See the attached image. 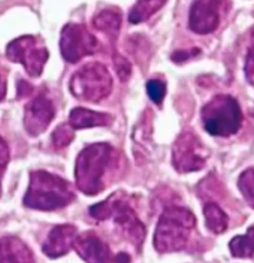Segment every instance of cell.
I'll return each instance as SVG.
<instances>
[{"label": "cell", "mask_w": 254, "mask_h": 263, "mask_svg": "<svg viewBox=\"0 0 254 263\" xmlns=\"http://www.w3.org/2000/svg\"><path fill=\"white\" fill-rule=\"evenodd\" d=\"M120 154L108 143H95L83 148L75 167L77 186L87 196L101 193L120 167Z\"/></svg>", "instance_id": "cell-1"}, {"label": "cell", "mask_w": 254, "mask_h": 263, "mask_svg": "<svg viewBox=\"0 0 254 263\" xmlns=\"http://www.w3.org/2000/svg\"><path fill=\"white\" fill-rule=\"evenodd\" d=\"M74 199L75 193L71 182L46 171H36L30 174L23 203L32 210L50 212L63 209Z\"/></svg>", "instance_id": "cell-2"}, {"label": "cell", "mask_w": 254, "mask_h": 263, "mask_svg": "<svg viewBox=\"0 0 254 263\" xmlns=\"http://www.w3.org/2000/svg\"><path fill=\"white\" fill-rule=\"evenodd\" d=\"M196 226V216L189 209L171 205L164 210L154 233V247L160 253L184 249L190 231Z\"/></svg>", "instance_id": "cell-3"}, {"label": "cell", "mask_w": 254, "mask_h": 263, "mask_svg": "<svg viewBox=\"0 0 254 263\" xmlns=\"http://www.w3.org/2000/svg\"><path fill=\"white\" fill-rule=\"evenodd\" d=\"M90 214L97 220L112 218L134 247L139 248L142 246L146 234L145 227L123 194L114 193L105 200L92 205Z\"/></svg>", "instance_id": "cell-4"}, {"label": "cell", "mask_w": 254, "mask_h": 263, "mask_svg": "<svg viewBox=\"0 0 254 263\" xmlns=\"http://www.w3.org/2000/svg\"><path fill=\"white\" fill-rule=\"evenodd\" d=\"M201 118L204 129L215 137L228 138L242 125V112L238 100L227 94L215 96L203 107Z\"/></svg>", "instance_id": "cell-5"}, {"label": "cell", "mask_w": 254, "mask_h": 263, "mask_svg": "<svg viewBox=\"0 0 254 263\" xmlns=\"http://www.w3.org/2000/svg\"><path fill=\"white\" fill-rule=\"evenodd\" d=\"M69 86L75 98L89 103H98L110 96L112 77L103 64L92 62L80 67L73 74Z\"/></svg>", "instance_id": "cell-6"}, {"label": "cell", "mask_w": 254, "mask_h": 263, "mask_svg": "<svg viewBox=\"0 0 254 263\" xmlns=\"http://www.w3.org/2000/svg\"><path fill=\"white\" fill-rule=\"evenodd\" d=\"M6 56L10 61L23 66L30 77L38 78L49 59V52L37 37L25 35L7 45Z\"/></svg>", "instance_id": "cell-7"}, {"label": "cell", "mask_w": 254, "mask_h": 263, "mask_svg": "<svg viewBox=\"0 0 254 263\" xmlns=\"http://www.w3.org/2000/svg\"><path fill=\"white\" fill-rule=\"evenodd\" d=\"M208 157V149L193 132H182L175 141L172 164L178 173L187 174L203 170Z\"/></svg>", "instance_id": "cell-8"}, {"label": "cell", "mask_w": 254, "mask_h": 263, "mask_svg": "<svg viewBox=\"0 0 254 263\" xmlns=\"http://www.w3.org/2000/svg\"><path fill=\"white\" fill-rule=\"evenodd\" d=\"M60 49L67 62L77 63L96 53L99 50V42L86 26L71 22L64 26L61 32Z\"/></svg>", "instance_id": "cell-9"}, {"label": "cell", "mask_w": 254, "mask_h": 263, "mask_svg": "<svg viewBox=\"0 0 254 263\" xmlns=\"http://www.w3.org/2000/svg\"><path fill=\"white\" fill-rule=\"evenodd\" d=\"M56 115V108L46 93L41 92L29 101L24 109V127L32 137L47 130Z\"/></svg>", "instance_id": "cell-10"}, {"label": "cell", "mask_w": 254, "mask_h": 263, "mask_svg": "<svg viewBox=\"0 0 254 263\" xmlns=\"http://www.w3.org/2000/svg\"><path fill=\"white\" fill-rule=\"evenodd\" d=\"M219 1H195L189 13V28L193 32L206 35L214 32L220 25L221 13Z\"/></svg>", "instance_id": "cell-11"}, {"label": "cell", "mask_w": 254, "mask_h": 263, "mask_svg": "<svg viewBox=\"0 0 254 263\" xmlns=\"http://www.w3.org/2000/svg\"><path fill=\"white\" fill-rule=\"evenodd\" d=\"M77 237V230L74 226H56L49 232L42 250L51 258L61 257L75 246Z\"/></svg>", "instance_id": "cell-12"}, {"label": "cell", "mask_w": 254, "mask_h": 263, "mask_svg": "<svg viewBox=\"0 0 254 263\" xmlns=\"http://www.w3.org/2000/svg\"><path fill=\"white\" fill-rule=\"evenodd\" d=\"M74 247L87 263L111 262L109 247L94 232H86L78 236Z\"/></svg>", "instance_id": "cell-13"}, {"label": "cell", "mask_w": 254, "mask_h": 263, "mask_svg": "<svg viewBox=\"0 0 254 263\" xmlns=\"http://www.w3.org/2000/svg\"><path fill=\"white\" fill-rule=\"evenodd\" d=\"M0 263H34L31 249L15 236L0 239Z\"/></svg>", "instance_id": "cell-14"}, {"label": "cell", "mask_w": 254, "mask_h": 263, "mask_svg": "<svg viewBox=\"0 0 254 263\" xmlns=\"http://www.w3.org/2000/svg\"><path fill=\"white\" fill-rule=\"evenodd\" d=\"M113 120L111 114L79 107L71 111L69 125L74 130H81L94 127H107L112 124Z\"/></svg>", "instance_id": "cell-15"}, {"label": "cell", "mask_w": 254, "mask_h": 263, "mask_svg": "<svg viewBox=\"0 0 254 263\" xmlns=\"http://www.w3.org/2000/svg\"><path fill=\"white\" fill-rule=\"evenodd\" d=\"M122 15L116 9H104L93 20V24L98 31L103 33L113 43L120 31Z\"/></svg>", "instance_id": "cell-16"}, {"label": "cell", "mask_w": 254, "mask_h": 263, "mask_svg": "<svg viewBox=\"0 0 254 263\" xmlns=\"http://www.w3.org/2000/svg\"><path fill=\"white\" fill-rule=\"evenodd\" d=\"M206 228L215 234L224 232L228 226V216L222 208L215 202H207L204 206Z\"/></svg>", "instance_id": "cell-17"}, {"label": "cell", "mask_w": 254, "mask_h": 263, "mask_svg": "<svg viewBox=\"0 0 254 263\" xmlns=\"http://www.w3.org/2000/svg\"><path fill=\"white\" fill-rule=\"evenodd\" d=\"M232 256L238 258H249L254 255V226L248 228L244 235H238L229 242Z\"/></svg>", "instance_id": "cell-18"}, {"label": "cell", "mask_w": 254, "mask_h": 263, "mask_svg": "<svg viewBox=\"0 0 254 263\" xmlns=\"http://www.w3.org/2000/svg\"><path fill=\"white\" fill-rule=\"evenodd\" d=\"M166 1H138L129 11L128 20L132 24H139L148 20L153 14L160 10Z\"/></svg>", "instance_id": "cell-19"}, {"label": "cell", "mask_w": 254, "mask_h": 263, "mask_svg": "<svg viewBox=\"0 0 254 263\" xmlns=\"http://www.w3.org/2000/svg\"><path fill=\"white\" fill-rule=\"evenodd\" d=\"M238 186L247 204L254 210V167H249L240 174Z\"/></svg>", "instance_id": "cell-20"}, {"label": "cell", "mask_w": 254, "mask_h": 263, "mask_svg": "<svg viewBox=\"0 0 254 263\" xmlns=\"http://www.w3.org/2000/svg\"><path fill=\"white\" fill-rule=\"evenodd\" d=\"M74 129L69 124H62L58 126L51 135L54 147L57 148H67L74 140Z\"/></svg>", "instance_id": "cell-21"}, {"label": "cell", "mask_w": 254, "mask_h": 263, "mask_svg": "<svg viewBox=\"0 0 254 263\" xmlns=\"http://www.w3.org/2000/svg\"><path fill=\"white\" fill-rule=\"evenodd\" d=\"M146 90L151 101L157 105H160L166 96L167 86L166 83L159 79H152L146 83Z\"/></svg>", "instance_id": "cell-22"}, {"label": "cell", "mask_w": 254, "mask_h": 263, "mask_svg": "<svg viewBox=\"0 0 254 263\" xmlns=\"http://www.w3.org/2000/svg\"><path fill=\"white\" fill-rule=\"evenodd\" d=\"M112 61L114 65V70L119 80L121 82H126L127 80L130 78L131 72H132L131 64L129 63V61L116 51L113 52Z\"/></svg>", "instance_id": "cell-23"}, {"label": "cell", "mask_w": 254, "mask_h": 263, "mask_svg": "<svg viewBox=\"0 0 254 263\" xmlns=\"http://www.w3.org/2000/svg\"><path fill=\"white\" fill-rule=\"evenodd\" d=\"M9 159H10L9 148H8L6 142L0 136V197H1V182H2V178H3L4 173L6 171L7 164L9 163Z\"/></svg>", "instance_id": "cell-24"}, {"label": "cell", "mask_w": 254, "mask_h": 263, "mask_svg": "<svg viewBox=\"0 0 254 263\" xmlns=\"http://www.w3.org/2000/svg\"><path fill=\"white\" fill-rule=\"evenodd\" d=\"M244 73L246 80L254 87V47L251 46L247 51L244 65Z\"/></svg>", "instance_id": "cell-25"}, {"label": "cell", "mask_w": 254, "mask_h": 263, "mask_svg": "<svg viewBox=\"0 0 254 263\" xmlns=\"http://www.w3.org/2000/svg\"><path fill=\"white\" fill-rule=\"evenodd\" d=\"M201 52V50L199 48H192L188 50H178L175 51L172 54L171 58L174 61L175 63H183L186 62L187 60H189L190 58H194L197 55H199Z\"/></svg>", "instance_id": "cell-26"}, {"label": "cell", "mask_w": 254, "mask_h": 263, "mask_svg": "<svg viewBox=\"0 0 254 263\" xmlns=\"http://www.w3.org/2000/svg\"><path fill=\"white\" fill-rule=\"evenodd\" d=\"M31 91L32 87L29 83L21 81L18 84V95H19L20 98L29 95Z\"/></svg>", "instance_id": "cell-27"}, {"label": "cell", "mask_w": 254, "mask_h": 263, "mask_svg": "<svg viewBox=\"0 0 254 263\" xmlns=\"http://www.w3.org/2000/svg\"><path fill=\"white\" fill-rule=\"evenodd\" d=\"M6 94V80L4 76L0 74V102L5 97Z\"/></svg>", "instance_id": "cell-28"}, {"label": "cell", "mask_w": 254, "mask_h": 263, "mask_svg": "<svg viewBox=\"0 0 254 263\" xmlns=\"http://www.w3.org/2000/svg\"><path fill=\"white\" fill-rule=\"evenodd\" d=\"M129 256L124 254V253H120L116 256V259H115V262L116 263H129Z\"/></svg>", "instance_id": "cell-29"}]
</instances>
